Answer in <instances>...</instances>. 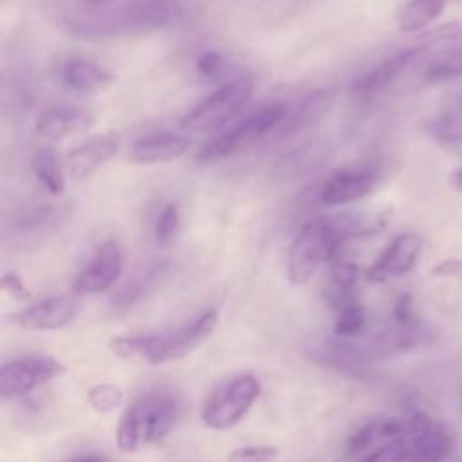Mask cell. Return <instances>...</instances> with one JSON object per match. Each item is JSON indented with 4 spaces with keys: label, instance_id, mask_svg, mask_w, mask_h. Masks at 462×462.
<instances>
[{
    "label": "cell",
    "instance_id": "8",
    "mask_svg": "<svg viewBox=\"0 0 462 462\" xmlns=\"http://www.w3.org/2000/svg\"><path fill=\"white\" fill-rule=\"evenodd\" d=\"M402 420L408 444L404 462H446L455 449V435L424 411L410 410Z\"/></svg>",
    "mask_w": 462,
    "mask_h": 462
},
{
    "label": "cell",
    "instance_id": "17",
    "mask_svg": "<svg viewBox=\"0 0 462 462\" xmlns=\"http://www.w3.org/2000/svg\"><path fill=\"white\" fill-rule=\"evenodd\" d=\"M375 184V175L370 170H343L332 175L318 193L323 206L337 208L352 204L366 197Z\"/></svg>",
    "mask_w": 462,
    "mask_h": 462
},
{
    "label": "cell",
    "instance_id": "18",
    "mask_svg": "<svg viewBox=\"0 0 462 462\" xmlns=\"http://www.w3.org/2000/svg\"><path fill=\"white\" fill-rule=\"evenodd\" d=\"M168 271H170V263L168 260H162V258H153L137 265L132 271V274L125 280V283L119 287V291L112 296V305L128 309L139 303L152 291H155L157 285H161Z\"/></svg>",
    "mask_w": 462,
    "mask_h": 462
},
{
    "label": "cell",
    "instance_id": "20",
    "mask_svg": "<svg viewBox=\"0 0 462 462\" xmlns=\"http://www.w3.org/2000/svg\"><path fill=\"white\" fill-rule=\"evenodd\" d=\"M191 141L186 135L159 132L139 137L130 148V159L139 164H161L182 157Z\"/></svg>",
    "mask_w": 462,
    "mask_h": 462
},
{
    "label": "cell",
    "instance_id": "12",
    "mask_svg": "<svg viewBox=\"0 0 462 462\" xmlns=\"http://www.w3.org/2000/svg\"><path fill=\"white\" fill-rule=\"evenodd\" d=\"M78 294H58L14 312L11 321L25 330H54L70 323L78 314Z\"/></svg>",
    "mask_w": 462,
    "mask_h": 462
},
{
    "label": "cell",
    "instance_id": "11",
    "mask_svg": "<svg viewBox=\"0 0 462 462\" xmlns=\"http://www.w3.org/2000/svg\"><path fill=\"white\" fill-rule=\"evenodd\" d=\"M123 273V251L117 242H105L72 283L74 294H99L108 291Z\"/></svg>",
    "mask_w": 462,
    "mask_h": 462
},
{
    "label": "cell",
    "instance_id": "10",
    "mask_svg": "<svg viewBox=\"0 0 462 462\" xmlns=\"http://www.w3.org/2000/svg\"><path fill=\"white\" fill-rule=\"evenodd\" d=\"M424 51V45L406 47L379 61L375 67L354 79L350 87L352 97L359 105H372L388 92V88L399 79V76H402V72H406L422 56Z\"/></svg>",
    "mask_w": 462,
    "mask_h": 462
},
{
    "label": "cell",
    "instance_id": "35",
    "mask_svg": "<svg viewBox=\"0 0 462 462\" xmlns=\"http://www.w3.org/2000/svg\"><path fill=\"white\" fill-rule=\"evenodd\" d=\"M4 292H7L9 296H13L14 300H20V301H25L31 298V292L29 289L23 285V282L20 280L18 274L14 273H5L2 276V282H0Z\"/></svg>",
    "mask_w": 462,
    "mask_h": 462
},
{
    "label": "cell",
    "instance_id": "7",
    "mask_svg": "<svg viewBox=\"0 0 462 462\" xmlns=\"http://www.w3.org/2000/svg\"><path fill=\"white\" fill-rule=\"evenodd\" d=\"M258 395L260 383L254 375H236L209 393L202 408V420L213 430H227L244 419Z\"/></svg>",
    "mask_w": 462,
    "mask_h": 462
},
{
    "label": "cell",
    "instance_id": "16",
    "mask_svg": "<svg viewBox=\"0 0 462 462\" xmlns=\"http://www.w3.org/2000/svg\"><path fill=\"white\" fill-rule=\"evenodd\" d=\"M121 141L114 134H101L72 148L67 155V170L74 179H85L105 166L119 152Z\"/></svg>",
    "mask_w": 462,
    "mask_h": 462
},
{
    "label": "cell",
    "instance_id": "3",
    "mask_svg": "<svg viewBox=\"0 0 462 462\" xmlns=\"http://www.w3.org/2000/svg\"><path fill=\"white\" fill-rule=\"evenodd\" d=\"M218 323L217 310H206L193 321L175 327L168 332L143 334V336H121L108 343L112 354L130 363L159 365L171 359H179L200 343H204Z\"/></svg>",
    "mask_w": 462,
    "mask_h": 462
},
{
    "label": "cell",
    "instance_id": "30",
    "mask_svg": "<svg viewBox=\"0 0 462 462\" xmlns=\"http://www.w3.org/2000/svg\"><path fill=\"white\" fill-rule=\"evenodd\" d=\"M195 69H197V74L200 79H204L208 83H217V81L226 79V76L229 72V61L218 51H206L197 58Z\"/></svg>",
    "mask_w": 462,
    "mask_h": 462
},
{
    "label": "cell",
    "instance_id": "4",
    "mask_svg": "<svg viewBox=\"0 0 462 462\" xmlns=\"http://www.w3.org/2000/svg\"><path fill=\"white\" fill-rule=\"evenodd\" d=\"M180 415V404L170 393L150 392L135 399L117 424V446L130 453L164 439Z\"/></svg>",
    "mask_w": 462,
    "mask_h": 462
},
{
    "label": "cell",
    "instance_id": "19",
    "mask_svg": "<svg viewBox=\"0 0 462 462\" xmlns=\"http://www.w3.org/2000/svg\"><path fill=\"white\" fill-rule=\"evenodd\" d=\"M94 123V116L79 106H52L45 110L34 126V132L49 141H60L87 132Z\"/></svg>",
    "mask_w": 462,
    "mask_h": 462
},
{
    "label": "cell",
    "instance_id": "38",
    "mask_svg": "<svg viewBox=\"0 0 462 462\" xmlns=\"http://www.w3.org/2000/svg\"><path fill=\"white\" fill-rule=\"evenodd\" d=\"M451 182H453V186H455L457 189H460V191H462V166L453 173Z\"/></svg>",
    "mask_w": 462,
    "mask_h": 462
},
{
    "label": "cell",
    "instance_id": "28",
    "mask_svg": "<svg viewBox=\"0 0 462 462\" xmlns=\"http://www.w3.org/2000/svg\"><path fill=\"white\" fill-rule=\"evenodd\" d=\"M365 327H366V312L359 301H354L336 312V321L332 330L336 337L354 339L365 330Z\"/></svg>",
    "mask_w": 462,
    "mask_h": 462
},
{
    "label": "cell",
    "instance_id": "26",
    "mask_svg": "<svg viewBox=\"0 0 462 462\" xmlns=\"http://www.w3.org/2000/svg\"><path fill=\"white\" fill-rule=\"evenodd\" d=\"M462 78V38H455V43L440 51L424 69V79L444 81Z\"/></svg>",
    "mask_w": 462,
    "mask_h": 462
},
{
    "label": "cell",
    "instance_id": "25",
    "mask_svg": "<svg viewBox=\"0 0 462 462\" xmlns=\"http://www.w3.org/2000/svg\"><path fill=\"white\" fill-rule=\"evenodd\" d=\"M448 0H406L399 14V29L402 32H415L424 29L430 22L439 18Z\"/></svg>",
    "mask_w": 462,
    "mask_h": 462
},
{
    "label": "cell",
    "instance_id": "39",
    "mask_svg": "<svg viewBox=\"0 0 462 462\" xmlns=\"http://www.w3.org/2000/svg\"><path fill=\"white\" fill-rule=\"evenodd\" d=\"M78 2L83 4L85 7H101V5H105L106 0H78Z\"/></svg>",
    "mask_w": 462,
    "mask_h": 462
},
{
    "label": "cell",
    "instance_id": "40",
    "mask_svg": "<svg viewBox=\"0 0 462 462\" xmlns=\"http://www.w3.org/2000/svg\"><path fill=\"white\" fill-rule=\"evenodd\" d=\"M455 462H462V458H457V460H455Z\"/></svg>",
    "mask_w": 462,
    "mask_h": 462
},
{
    "label": "cell",
    "instance_id": "31",
    "mask_svg": "<svg viewBox=\"0 0 462 462\" xmlns=\"http://www.w3.org/2000/svg\"><path fill=\"white\" fill-rule=\"evenodd\" d=\"M88 402L97 411H103V413L112 411L123 402V392L119 386L110 384V383L96 384L88 392Z\"/></svg>",
    "mask_w": 462,
    "mask_h": 462
},
{
    "label": "cell",
    "instance_id": "23",
    "mask_svg": "<svg viewBox=\"0 0 462 462\" xmlns=\"http://www.w3.org/2000/svg\"><path fill=\"white\" fill-rule=\"evenodd\" d=\"M330 96L325 90H314L298 99L291 108H287L283 121L278 125L276 132L280 135H292L307 126L314 125L327 110Z\"/></svg>",
    "mask_w": 462,
    "mask_h": 462
},
{
    "label": "cell",
    "instance_id": "13",
    "mask_svg": "<svg viewBox=\"0 0 462 462\" xmlns=\"http://www.w3.org/2000/svg\"><path fill=\"white\" fill-rule=\"evenodd\" d=\"M309 356L319 363L325 365L330 370H336L345 375H356L363 377L370 370L372 359L366 356L359 341L354 339H323L310 346Z\"/></svg>",
    "mask_w": 462,
    "mask_h": 462
},
{
    "label": "cell",
    "instance_id": "33",
    "mask_svg": "<svg viewBox=\"0 0 462 462\" xmlns=\"http://www.w3.org/2000/svg\"><path fill=\"white\" fill-rule=\"evenodd\" d=\"M406 451H408L406 439L401 437V439L372 451L370 455L363 457L359 462H404Z\"/></svg>",
    "mask_w": 462,
    "mask_h": 462
},
{
    "label": "cell",
    "instance_id": "22",
    "mask_svg": "<svg viewBox=\"0 0 462 462\" xmlns=\"http://www.w3.org/2000/svg\"><path fill=\"white\" fill-rule=\"evenodd\" d=\"M357 278H359V269L356 263L341 258H336L330 263L328 280L323 289V298L328 309L337 312L343 307L357 301L356 298Z\"/></svg>",
    "mask_w": 462,
    "mask_h": 462
},
{
    "label": "cell",
    "instance_id": "6",
    "mask_svg": "<svg viewBox=\"0 0 462 462\" xmlns=\"http://www.w3.org/2000/svg\"><path fill=\"white\" fill-rule=\"evenodd\" d=\"M254 81L249 76H236L217 87L199 101L182 119L180 128L188 132H211L233 119L253 97Z\"/></svg>",
    "mask_w": 462,
    "mask_h": 462
},
{
    "label": "cell",
    "instance_id": "2",
    "mask_svg": "<svg viewBox=\"0 0 462 462\" xmlns=\"http://www.w3.org/2000/svg\"><path fill=\"white\" fill-rule=\"evenodd\" d=\"M374 233L365 218L356 215L323 217L307 222L292 240L287 256V276L292 283H307L323 263L339 258L346 240Z\"/></svg>",
    "mask_w": 462,
    "mask_h": 462
},
{
    "label": "cell",
    "instance_id": "32",
    "mask_svg": "<svg viewBox=\"0 0 462 462\" xmlns=\"http://www.w3.org/2000/svg\"><path fill=\"white\" fill-rule=\"evenodd\" d=\"M280 455L276 446L258 444V446H242L227 455V462H274Z\"/></svg>",
    "mask_w": 462,
    "mask_h": 462
},
{
    "label": "cell",
    "instance_id": "37",
    "mask_svg": "<svg viewBox=\"0 0 462 462\" xmlns=\"http://www.w3.org/2000/svg\"><path fill=\"white\" fill-rule=\"evenodd\" d=\"M65 462H110L106 457L103 455H96V453H90V455H79V457H74V458H69Z\"/></svg>",
    "mask_w": 462,
    "mask_h": 462
},
{
    "label": "cell",
    "instance_id": "36",
    "mask_svg": "<svg viewBox=\"0 0 462 462\" xmlns=\"http://www.w3.org/2000/svg\"><path fill=\"white\" fill-rule=\"evenodd\" d=\"M435 276H444V278H455L462 282V262L460 260H446L433 267L431 271Z\"/></svg>",
    "mask_w": 462,
    "mask_h": 462
},
{
    "label": "cell",
    "instance_id": "24",
    "mask_svg": "<svg viewBox=\"0 0 462 462\" xmlns=\"http://www.w3.org/2000/svg\"><path fill=\"white\" fill-rule=\"evenodd\" d=\"M32 171L38 182L51 195H61L65 189V171L52 148H40L32 155Z\"/></svg>",
    "mask_w": 462,
    "mask_h": 462
},
{
    "label": "cell",
    "instance_id": "9",
    "mask_svg": "<svg viewBox=\"0 0 462 462\" xmlns=\"http://www.w3.org/2000/svg\"><path fill=\"white\" fill-rule=\"evenodd\" d=\"M63 363L51 356L13 359L0 368V393L5 399L27 395L34 388L63 375Z\"/></svg>",
    "mask_w": 462,
    "mask_h": 462
},
{
    "label": "cell",
    "instance_id": "15",
    "mask_svg": "<svg viewBox=\"0 0 462 462\" xmlns=\"http://www.w3.org/2000/svg\"><path fill=\"white\" fill-rule=\"evenodd\" d=\"M404 435L402 420L390 417H377L357 428L343 446V455L350 460L363 458L372 451L401 439Z\"/></svg>",
    "mask_w": 462,
    "mask_h": 462
},
{
    "label": "cell",
    "instance_id": "29",
    "mask_svg": "<svg viewBox=\"0 0 462 462\" xmlns=\"http://www.w3.org/2000/svg\"><path fill=\"white\" fill-rule=\"evenodd\" d=\"M180 213L175 202H166L161 206L153 222V238L159 245H171L179 235Z\"/></svg>",
    "mask_w": 462,
    "mask_h": 462
},
{
    "label": "cell",
    "instance_id": "21",
    "mask_svg": "<svg viewBox=\"0 0 462 462\" xmlns=\"http://www.w3.org/2000/svg\"><path fill=\"white\" fill-rule=\"evenodd\" d=\"M60 79L67 88L74 92L97 94L112 85L114 76L110 70L92 60L70 58L61 65Z\"/></svg>",
    "mask_w": 462,
    "mask_h": 462
},
{
    "label": "cell",
    "instance_id": "34",
    "mask_svg": "<svg viewBox=\"0 0 462 462\" xmlns=\"http://www.w3.org/2000/svg\"><path fill=\"white\" fill-rule=\"evenodd\" d=\"M392 318L395 325H413L419 323L415 312H413V298L410 294H401L397 298V301L393 303V310H392Z\"/></svg>",
    "mask_w": 462,
    "mask_h": 462
},
{
    "label": "cell",
    "instance_id": "14",
    "mask_svg": "<svg viewBox=\"0 0 462 462\" xmlns=\"http://www.w3.org/2000/svg\"><path fill=\"white\" fill-rule=\"evenodd\" d=\"M422 242L413 233H404L395 236L388 247L381 253V256L370 265L366 271V280L370 283H384L392 278L402 276L413 269Z\"/></svg>",
    "mask_w": 462,
    "mask_h": 462
},
{
    "label": "cell",
    "instance_id": "27",
    "mask_svg": "<svg viewBox=\"0 0 462 462\" xmlns=\"http://www.w3.org/2000/svg\"><path fill=\"white\" fill-rule=\"evenodd\" d=\"M426 132L440 143L462 141V103L439 112L426 123Z\"/></svg>",
    "mask_w": 462,
    "mask_h": 462
},
{
    "label": "cell",
    "instance_id": "1",
    "mask_svg": "<svg viewBox=\"0 0 462 462\" xmlns=\"http://www.w3.org/2000/svg\"><path fill=\"white\" fill-rule=\"evenodd\" d=\"M87 9L67 18L69 31L85 40L150 34L170 29L186 16L182 0H139L112 9H103V5Z\"/></svg>",
    "mask_w": 462,
    "mask_h": 462
},
{
    "label": "cell",
    "instance_id": "5",
    "mask_svg": "<svg viewBox=\"0 0 462 462\" xmlns=\"http://www.w3.org/2000/svg\"><path fill=\"white\" fill-rule=\"evenodd\" d=\"M285 112L287 106L282 103H269L260 106L258 110L242 117L236 125L211 137L197 153V161L202 164L218 162L253 146L262 137L278 128L285 117Z\"/></svg>",
    "mask_w": 462,
    "mask_h": 462
}]
</instances>
